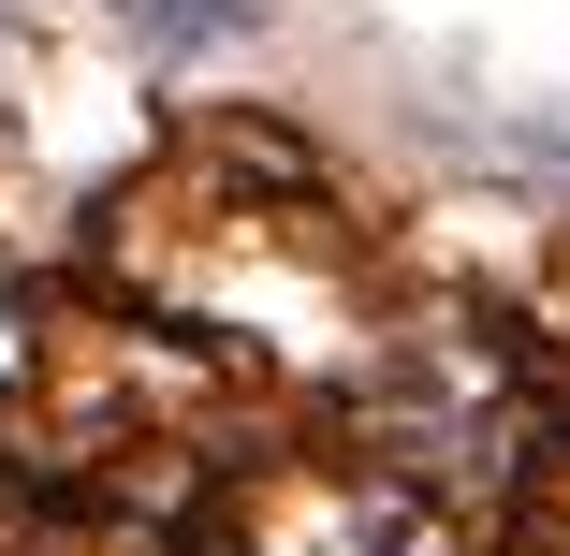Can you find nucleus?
<instances>
[{
  "label": "nucleus",
  "instance_id": "nucleus-1",
  "mask_svg": "<svg viewBox=\"0 0 570 556\" xmlns=\"http://www.w3.org/2000/svg\"><path fill=\"white\" fill-rule=\"evenodd\" d=\"M102 16H132L161 59H190V45H235V30H264V0H102Z\"/></svg>",
  "mask_w": 570,
  "mask_h": 556
}]
</instances>
